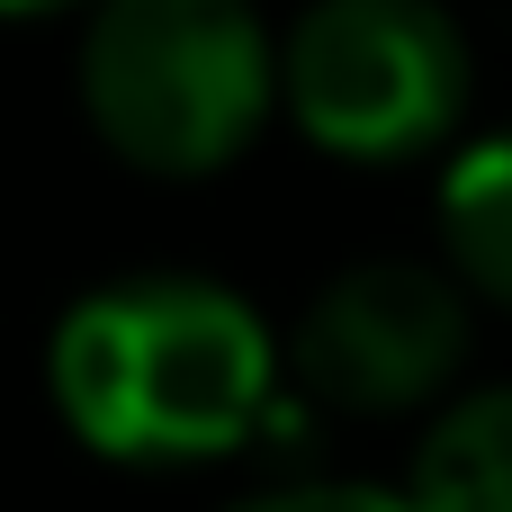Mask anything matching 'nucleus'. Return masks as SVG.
Listing matches in <instances>:
<instances>
[{
	"label": "nucleus",
	"mask_w": 512,
	"mask_h": 512,
	"mask_svg": "<svg viewBox=\"0 0 512 512\" xmlns=\"http://www.w3.org/2000/svg\"><path fill=\"white\" fill-rule=\"evenodd\" d=\"M54 396L108 459H207L270 414V333L234 288L144 270L54 324Z\"/></svg>",
	"instance_id": "nucleus-1"
},
{
	"label": "nucleus",
	"mask_w": 512,
	"mask_h": 512,
	"mask_svg": "<svg viewBox=\"0 0 512 512\" xmlns=\"http://www.w3.org/2000/svg\"><path fill=\"white\" fill-rule=\"evenodd\" d=\"M270 90L279 45L252 0H99L81 27V108L144 171H216Z\"/></svg>",
	"instance_id": "nucleus-2"
},
{
	"label": "nucleus",
	"mask_w": 512,
	"mask_h": 512,
	"mask_svg": "<svg viewBox=\"0 0 512 512\" xmlns=\"http://www.w3.org/2000/svg\"><path fill=\"white\" fill-rule=\"evenodd\" d=\"M279 99L324 153L396 162L459 126L468 36L441 0H306L279 45Z\"/></svg>",
	"instance_id": "nucleus-3"
},
{
	"label": "nucleus",
	"mask_w": 512,
	"mask_h": 512,
	"mask_svg": "<svg viewBox=\"0 0 512 512\" xmlns=\"http://www.w3.org/2000/svg\"><path fill=\"white\" fill-rule=\"evenodd\" d=\"M468 360V297L432 261H351L297 315V378L342 414H405Z\"/></svg>",
	"instance_id": "nucleus-4"
},
{
	"label": "nucleus",
	"mask_w": 512,
	"mask_h": 512,
	"mask_svg": "<svg viewBox=\"0 0 512 512\" xmlns=\"http://www.w3.org/2000/svg\"><path fill=\"white\" fill-rule=\"evenodd\" d=\"M405 512H512V387H477L432 414Z\"/></svg>",
	"instance_id": "nucleus-5"
},
{
	"label": "nucleus",
	"mask_w": 512,
	"mask_h": 512,
	"mask_svg": "<svg viewBox=\"0 0 512 512\" xmlns=\"http://www.w3.org/2000/svg\"><path fill=\"white\" fill-rule=\"evenodd\" d=\"M441 243L468 270V288L512 306V135H486L441 180Z\"/></svg>",
	"instance_id": "nucleus-6"
},
{
	"label": "nucleus",
	"mask_w": 512,
	"mask_h": 512,
	"mask_svg": "<svg viewBox=\"0 0 512 512\" xmlns=\"http://www.w3.org/2000/svg\"><path fill=\"white\" fill-rule=\"evenodd\" d=\"M225 512H405V495H378V486H270V495H243Z\"/></svg>",
	"instance_id": "nucleus-7"
},
{
	"label": "nucleus",
	"mask_w": 512,
	"mask_h": 512,
	"mask_svg": "<svg viewBox=\"0 0 512 512\" xmlns=\"http://www.w3.org/2000/svg\"><path fill=\"white\" fill-rule=\"evenodd\" d=\"M0 9H45V0H0Z\"/></svg>",
	"instance_id": "nucleus-8"
}]
</instances>
